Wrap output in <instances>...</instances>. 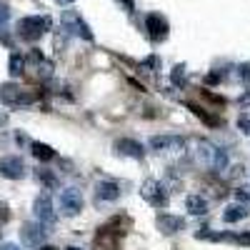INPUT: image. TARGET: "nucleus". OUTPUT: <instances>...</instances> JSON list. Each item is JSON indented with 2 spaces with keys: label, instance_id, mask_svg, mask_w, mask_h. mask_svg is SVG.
Instances as JSON below:
<instances>
[{
  "label": "nucleus",
  "instance_id": "6ab92c4d",
  "mask_svg": "<svg viewBox=\"0 0 250 250\" xmlns=\"http://www.w3.org/2000/svg\"><path fill=\"white\" fill-rule=\"evenodd\" d=\"M35 178H38V183H43V185H48V188H55V185H58V178H55L53 170H48V168L35 170Z\"/></svg>",
  "mask_w": 250,
  "mask_h": 250
},
{
  "label": "nucleus",
  "instance_id": "b1692460",
  "mask_svg": "<svg viewBox=\"0 0 250 250\" xmlns=\"http://www.w3.org/2000/svg\"><path fill=\"white\" fill-rule=\"evenodd\" d=\"M0 250H20V248L13 245V243H5V245H0Z\"/></svg>",
  "mask_w": 250,
  "mask_h": 250
},
{
  "label": "nucleus",
  "instance_id": "2eb2a0df",
  "mask_svg": "<svg viewBox=\"0 0 250 250\" xmlns=\"http://www.w3.org/2000/svg\"><path fill=\"white\" fill-rule=\"evenodd\" d=\"M185 210L190 213V215H205V213H208V200H205L203 195H188Z\"/></svg>",
  "mask_w": 250,
  "mask_h": 250
},
{
  "label": "nucleus",
  "instance_id": "cd10ccee",
  "mask_svg": "<svg viewBox=\"0 0 250 250\" xmlns=\"http://www.w3.org/2000/svg\"><path fill=\"white\" fill-rule=\"evenodd\" d=\"M38 250H55V248H50V245H43V248H38Z\"/></svg>",
  "mask_w": 250,
  "mask_h": 250
},
{
  "label": "nucleus",
  "instance_id": "f3484780",
  "mask_svg": "<svg viewBox=\"0 0 250 250\" xmlns=\"http://www.w3.org/2000/svg\"><path fill=\"white\" fill-rule=\"evenodd\" d=\"M245 215H248L245 205H230V208H225L223 220H225V223H238V220H243Z\"/></svg>",
  "mask_w": 250,
  "mask_h": 250
},
{
  "label": "nucleus",
  "instance_id": "f257e3e1",
  "mask_svg": "<svg viewBox=\"0 0 250 250\" xmlns=\"http://www.w3.org/2000/svg\"><path fill=\"white\" fill-rule=\"evenodd\" d=\"M198 160L205 165V168H210L215 173H223L228 168V153L223 148H218V145L208 143V140H203L198 145Z\"/></svg>",
  "mask_w": 250,
  "mask_h": 250
},
{
  "label": "nucleus",
  "instance_id": "bb28decb",
  "mask_svg": "<svg viewBox=\"0 0 250 250\" xmlns=\"http://www.w3.org/2000/svg\"><path fill=\"white\" fill-rule=\"evenodd\" d=\"M240 103H243V105H245V103H250V95H245V98H240Z\"/></svg>",
  "mask_w": 250,
  "mask_h": 250
},
{
  "label": "nucleus",
  "instance_id": "412c9836",
  "mask_svg": "<svg viewBox=\"0 0 250 250\" xmlns=\"http://www.w3.org/2000/svg\"><path fill=\"white\" fill-rule=\"evenodd\" d=\"M238 75H240V80L245 83V85L250 88V62H243V65L238 68Z\"/></svg>",
  "mask_w": 250,
  "mask_h": 250
},
{
  "label": "nucleus",
  "instance_id": "ddd939ff",
  "mask_svg": "<svg viewBox=\"0 0 250 250\" xmlns=\"http://www.w3.org/2000/svg\"><path fill=\"white\" fill-rule=\"evenodd\" d=\"M20 233H23V240L28 245H40V243H45V238H48V230H45L43 223H25Z\"/></svg>",
  "mask_w": 250,
  "mask_h": 250
},
{
  "label": "nucleus",
  "instance_id": "1a4fd4ad",
  "mask_svg": "<svg viewBox=\"0 0 250 250\" xmlns=\"http://www.w3.org/2000/svg\"><path fill=\"white\" fill-rule=\"evenodd\" d=\"M145 28H148L153 40H165L168 38V20H165L160 13H150L145 18Z\"/></svg>",
  "mask_w": 250,
  "mask_h": 250
},
{
  "label": "nucleus",
  "instance_id": "7ed1b4c3",
  "mask_svg": "<svg viewBox=\"0 0 250 250\" xmlns=\"http://www.w3.org/2000/svg\"><path fill=\"white\" fill-rule=\"evenodd\" d=\"M0 100L8 105H30V103H35V95L15 85V83H5V85H0Z\"/></svg>",
  "mask_w": 250,
  "mask_h": 250
},
{
  "label": "nucleus",
  "instance_id": "20e7f679",
  "mask_svg": "<svg viewBox=\"0 0 250 250\" xmlns=\"http://www.w3.org/2000/svg\"><path fill=\"white\" fill-rule=\"evenodd\" d=\"M140 195L148 200L153 208H165L168 205V193H165V188L160 185V180H145L143 188H140Z\"/></svg>",
  "mask_w": 250,
  "mask_h": 250
},
{
  "label": "nucleus",
  "instance_id": "393cba45",
  "mask_svg": "<svg viewBox=\"0 0 250 250\" xmlns=\"http://www.w3.org/2000/svg\"><path fill=\"white\" fill-rule=\"evenodd\" d=\"M8 123V113H0V125H5Z\"/></svg>",
  "mask_w": 250,
  "mask_h": 250
},
{
  "label": "nucleus",
  "instance_id": "aec40b11",
  "mask_svg": "<svg viewBox=\"0 0 250 250\" xmlns=\"http://www.w3.org/2000/svg\"><path fill=\"white\" fill-rule=\"evenodd\" d=\"M173 83L175 85H185V65H175L173 68Z\"/></svg>",
  "mask_w": 250,
  "mask_h": 250
},
{
  "label": "nucleus",
  "instance_id": "f03ea898",
  "mask_svg": "<svg viewBox=\"0 0 250 250\" xmlns=\"http://www.w3.org/2000/svg\"><path fill=\"white\" fill-rule=\"evenodd\" d=\"M50 25H53V20L48 15H28L18 23V35L25 40H38L50 30Z\"/></svg>",
  "mask_w": 250,
  "mask_h": 250
},
{
  "label": "nucleus",
  "instance_id": "6e6552de",
  "mask_svg": "<svg viewBox=\"0 0 250 250\" xmlns=\"http://www.w3.org/2000/svg\"><path fill=\"white\" fill-rule=\"evenodd\" d=\"M62 28H65L68 33H73V35H80V38H85V40H93L90 28L83 23V18H80L78 13H73V10H68L65 15H62Z\"/></svg>",
  "mask_w": 250,
  "mask_h": 250
},
{
  "label": "nucleus",
  "instance_id": "0eeeda50",
  "mask_svg": "<svg viewBox=\"0 0 250 250\" xmlns=\"http://www.w3.org/2000/svg\"><path fill=\"white\" fill-rule=\"evenodd\" d=\"M33 210H35V218L38 223H43V225H53L55 223V208H53V200L50 195H38L35 203H33Z\"/></svg>",
  "mask_w": 250,
  "mask_h": 250
},
{
  "label": "nucleus",
  "instance_id": "4be33fe9",
  "mask_svg": "<svg viewBox=\"0 0 250 250\" xmlns=\"http://www.w3.org/2000/svg\"><path fill=\"white\" fill-rule=\"evenodd\" d=\"M238 128H240L243 133H250V118H245V115H243V118L238 120Z\"/></svg>",
  "mask_w": 250,
  "mask_h": 250
},
{
  "label": "nucleus",
  "instance_id": "9b49d317",
  "mask_svg": "<svg viewBox=\"0 0 250 250\" xmlns=\"http://www.w3.org/2000/svg\"><path fill=\"white\" fill-rule=\"evenodd\" d=\"M115 153L128 155V158H135V160H143L145 148H143V143H138V140H133V138H120V140H115Z\"/></svg>",
  "mask_w": 250,
  "mask_h": 250
},
{
  "label": "nucleus",
  "instance_id": "4468645a",
  "mask_svg": "<svg viewBox=\"0 0 250 250\" xmlns=\"http://www.w3.org/2000/svg\"><path fill=\"white\" fill-rule=\"evenodd\" d=\"M95 195H98V200H108V203H113V200L120 198V185L113 183V180H100V183L95 185Z\"/></svg>",
  "mask_w": 250,
  "mask_h": 250
},
{
  "label": "nucleus",
  "instance_id": "423d86ee",
  "mask_svg": "<svg viewBox=\"0 0 250 250\" xmlns=\"http://www.w3.org/2000/svg\"><path fill=\"white\" fill-rule=\"evenodd\" d=\"M0 175L8 178V180H20V178H25V163H23V158H18V155H5V158H0Z\"/></svg>",
  "mask_w": 250,
  "mask_h": 250
},
{
  "label": "nucleus",
  "instance_id": "5701e85b",
  "mask_svg": "<svg viewBox=\"0 0 250 250\" xmlns=\"http://www.w3.org/2000/svg\"><path fill=\"white\" fill-rule=\"evenodd\" d=\"M8 218H10V213H8V205L0 203V223H5Z\"/></svg>",
  "mask_w": 250,
  "mask_h": 250
},
{
  "label": "nucleus",
  "instance_id": "a878e982",
  "mask_svg": "<svg viewBox=\"0 0 250 250\" xmlns=\"http://www.w3.org/2000/svg\"><path fill=\"white\" fill-rule=\"evenodd\" d=\"M60 5H70V3H75V0H58Z\"/></svg>",
  "mask_w": 250,
  "mask_h": 250
},
{
  "label": "nucleus",
  "instance_id": "dca6fc26",
  "mask_svg": "<svg viewBox=\"0 0 250 250\" xmlns=\"http://www.w3.org/2000/svg\"><path fill=\"white\" fill-rule=\"evenodd\" d=\"M30 148H33V155L38 158V160H53L55 158V150L50 148V145H45V143H30Z\"/></svg>",
  "mask_w": 250,
  "mask_h": 250
},
{
  "label": "nucleus",
  "instance_id": "39448f33",
  "mask_svg": "<svg viewBox=\"0 0 250 250\" xmlns=\"http://www.w3.org/2000/svg\"><path fill=\"white\" fill-rule=\"evenodd\" d=\"M60 210L62 215H78L83 210V195L80 190H75V188H65V190H60Z\"/></svg>",
  "mask_w": 250,
  "mask_h": 250
},
{
  "label": "nucleus",
  "instance_id": "a211bd4d",
  "mask_svg": "<svg viewBox=\"0 0 250 250\" xmlns=\"http://www.w3.org/2000/svg\"><path fill=\"white\" fill-rule=\"evenodd\" d=\"M8 68H10V75H23V70H25V58L20 55V53H13L10 55V62H8Z\"/></svg>",
  "mask_w": 250,
  "mask_h": 250
},
{
  "label": "nucleus",
  "instance_id": "f8f14e48",
  "mask_svg": "<svg viewBox=\"0 0 250 250\" xmlns=\"http://www.w3.org/2000/svg\"><path fill=\"white\" fill-rule=\"evenodd\" d=\"M155 225H158V230H160L163 235H175V233H180L183 228H185V220H183V218H178V215H168V213H163V215H158Z\"/></svg>",
  "mask_w": 250,
  "mask_h": 250
},
{
  "label": "nucleus",
  "instance_id": "c85d7f7f",
  "mask_svg": "<svg viewBox=\"0 0 250 250\" xmlns=\"http://www.w3.org/2000/svg\"><path fill=\"white\" fill-rule=\"evenodd\" d=\"M68 250H80V248H68Z\"/></svg>",
  "mask_w": 250,
  "mask_h": 250
},
{
  "label": "nucleus",
  "instance_id": "9d476101",
  "mask_svg": "<svg viewBox=\"0 0 250 250\" xmlns=\"http://www.w3.org/2000/svg\"><path fill=\"white\" fill-rule=\"evenodd\" d=\"M185 140L178 138V135H155L150 138V148L155 153H168V150H183Z\"/></svg>",
  "mask_w": 250,
  "mask_h": 250
}]
</instances>
